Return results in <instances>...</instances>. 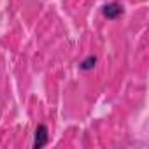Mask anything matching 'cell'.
Masks as SVG:
<instances>
[{
	"mask_svg": "<svg viewBox=\"0 0 149 149\" xmlns=\"http://www.w3.org/2000/svg\"><path fill=\"white\" fill-rule=\"evenodd\" d=\"M47 142H49V130H47L46 125H39L35 128V133H33V144H32V147L33 149H40V147L47 146Z\"/></svg>",
	"mask_w": 149,
	"mask_h": 149,
	"instance_id": "1",
	"label": "cell"
},
{
	"mask_svg": "<svg viewBox=\"0 0 149 149\" xmlns=\"http://www.w3.org/2000/svg\"><path fill=\"white\" fill-rule=\"evenodd\" d=\"M97 65V56H93V54H90L88 58H84L83 61H81V65H79V68L81 70H84V72H88V70H91L93 67Z\"/></svg>",
	"mask_w": 149,
	"mask_h": 149,
	"instance_id": "3",
	"label": "cell"
},
{
	"mask_svg": "<svg viewBox=\"0 0 149 149\" xmlns=\"http://www.w3.org/2000/svg\"><path fill=\"white\" fill-rule=\"evenodd\" d=\"M123 13H125V9H123V6L119 2H109V4H105L102 7V14L107 19H118Z\"/></svg>",
	"mask_w": 149,
	"mask_h": 149,
	"instance_id": "2",
	"label": "cell"
}]
</instances>
